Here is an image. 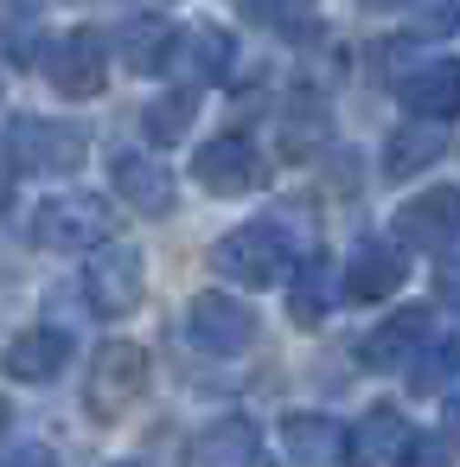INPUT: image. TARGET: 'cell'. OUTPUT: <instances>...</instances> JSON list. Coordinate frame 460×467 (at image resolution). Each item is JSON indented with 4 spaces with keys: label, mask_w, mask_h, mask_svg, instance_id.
Listing matches in <instances>:
<instances>
[{
    "label": "cell",
    "mask_w": 460,
    "mask_h": 467,
    "mask_svg": "<svg viewBox=\"0 0 460 467\" xmlns=\"http://www.w3.org/2000/svg\"><path fill=\"white\" fill-rule=\"evenodd\" d=\"M211 269H224V275L243 282V288H275L281 269H288V237H281L275 224H237V231L218 237Z\"/></svg>",
    "instance_id": "obj_1"
},
{
    "label": "cell",
    "mask_w": 460,
    "mask_h": 467,
    "mask_svg": "<svg viewBox=\"0 0 460 467\" xmlns=\"http://www.w3.org/2000/svg\"><path fill=\"white\" fill-rule=\"evenodd\" d=\"M148 390V352L135 339H109L90 365V416L97 422H116L122 410H135Z\"/></svg>",
    "instance_id": "obj_2"
},
{
    "label": "cell",
    "mask_w": 460,
    "mask_h": 467,
    "mask_svg": "<svg viewBox=\"0 0 460 467\" xmlns=\"http://www.w3.org/2000/svg\"><path fill=\"white\" fill-rule=\"evenodd\" d=\"M109 224L116 218H109V205L97 192H65V199H46L33 212V237L46 250H90V244L109 237Z\"/></svg>",
    "instance_id": "obj_3"
},
{
    "label": "cell",
    "mask_w": 460,
    "mask_h": 467,
    "mask_svg": "<svg viewBox=\"0 0 460 467\" xmlns=\"http://www.w3.org/2000/svg\"><path fill=\"white\" fill-rule=\"evenodd\" d=\"M186 339H192L199 352L230 358V352H243V346L256 339V314H250L243 301H230V295H199V301L186 307Z\"/></svg>",
    "instance_id": "obj_4"
},
{
    "label": "cell",
    "mask_w": 460,
    "mask_h": 467,
    "mask_svg": "<svg viewBox=\"0 0 460 467\" xmlns=\"http://www.w3.org/2000/svg\"><path fill=\"white\" fill-rule=\"evenodd\" d=\"M141 250L135 244H103L97 256H90V269H84V288H90V301H97V314H135V301H141Z\"/></svg>",
    "instance_id": "obj_5"
},
{
    "label": "cell",
    "mask_w": 460,
    "mask_h": 467,
    "mask_svg": "<svg viewBox=\"0 0 460 467\" xmlns=\"http://www.w3.org/2000/svg\"><path fill=\"white\" fill-rule=\"evenodd\" d=\"M7 148L33 173H71V167H84V135L77 129H58V122H39V116H20L7 129Z\"/></svg>",
    "instance_id": "obj_6"
},
{
    "label": "cell",
    "mask_w": 460,
    "mask_h": 467,
    "mask_svg": "<svg viewBox=\"0 0 460 467\" xmlns=\"http://www.w3.org/2000/svg\"><path fill=\"white\" fill-rule=\"evenodd\" d=\"M46 78H52L65 97H97L103 78H109V52H103V39H97L90 26L65 33V39L46 52Z\"/></svg>",
    "instance_id": "obj_7"
},
{
    "label": "cell",
    "mask_w": 460,
    "mask_h": 467,
    "mask_svg": "<svg viewBox=\"0 0 460 467\" xmlns=\"http://www.w3.org/2000/svg\"><path fill=\"white\" fill-rule=\"evenodd\" d=\"M199 186L237 199V192H256L262 186V154L243 141V135H218L199 148Z\"/></svg>",
    "instance_id": "obj_8"
},
{
    "label": "cell",
    "mask_w": 460,
    "mask_h": 467,
    "mask_svg": "<svg viewBox=\"0 0 460 467\" xmlns=\"http://www.w3.org/2000/svg\"><path fill=\"white\" fill-rule=\"evenodd\" d=\"M403 109L415 122H454L460 116V65L454 58H434L422 71L403 78Z\"/></svg>",
    "instance_id": "obj_9"
},
{
    "label": "cell",
    "mask_w": 460,
    "mask_h": 467,
    "mask_svg": "<svg viewBox=\"0 0 460 467\" xmlns=\"http://www.w3.org/2000/svg\"><path fill=\"white\" fill-rule=\"evenodd\" d=\"M65 358H71V333L65 327H33V333H20L7 352H0L7 378H20V384H52L65 371Z\"/></svg>",
    "instance_id": "obj_10"
},
{
    "label": "cell",
    "mask_w": 460,
    "mask_h": 467,
    "mask_svg": "<svg viewBox=\"0 0 460 467\" xmlns=\"http://www.w3.org/2000/svg\"><path fill=\"white\" fill-rule=\"evenodd\" d=\"M109 180H116V192L135 205V212H148V218H167L173 212V173L160 167V161H148V154H116L109 161Z\"/></svg>",
    "instance_id": "obj_11"
},
{
    "label": "cell",
    "mask_w": 460,
    "mask_h": 467,
    "mask_svg": "<svg viewBox=\"0 0 460 467\" xmlns=\"http://www.w3.org/2000/svg\"><path fill=\"white\" fill-rule=\"evenodd\" d=\"M396 231H403V244H415V250H441V244L460 231V192H454V186H434V192L409 199V205L396 212Z\"/></svg>",
    "instance_id": "obj_12"
},
{
    "label": "cell",
    "mask_w": 460,
    "mask_h": 467,
    "mask_svg": "<svg viewBox=\"0 0 460 467\" xmlns=\"http://www.w3.org/2000/svg\"><path fill=\"white\" fill-rule=\"evenodd\" d=\"M230 58H237L230 33H224V26H199V33H186V39H179V52L167 58V71H179L192 90H205V84L230 78Z\"/></svg>",
    "instance_id": "obj_13"
},
{
    "label": "cell",
    "mask_w": 460,
    "mask_h": 467,
    "mask_svg": "<svg viewBox=\"0 0 460 467\" xmlns=\"http://www.w3.org/2000/svg\"><path fill=\"white\" fill-rule=\"evenodd\" d=\"M422 339H428V307H403V314H390V320L358 346V358H364L371 371H403V358H415Z\"/></svg>",
    "instance_id": "obj_14"
},
{
    "label": "cell",
    "mask_w": 460,
    "mask_h": 467,
    "mask_svg": "<svg viewBox=\"0 0 460 467\" xmlns=\"http://www.w3.org/2000/svg\"><path fill=\"white\" fill-rule=\"evenodd\" d=\"M339 282H345V295H352V301H383V295H396V288H403V256H396L390 244H358Z\"/></svg>",
    "instance_id": "obj_15"
},
{
    "label": "cell",
    "mask_w": 460,
    "mask_h": 467,
    "mask_svg": "<svg viewBox=\"0 0 460 467\" xmlns=\"http://www.w3.org/2000/svg\"><path fill=\"white\" fill-rule=\"evenodd\" d=\"M403 454H415V448H409V422H403L396 410H371V416L352 429V461H358V467H396Z\"/></svg>",
    "instance_id": "obj_16"
},
{
    "label": "cell",
    "mask_w": 460,
    "mask_h": 467,
    "mask_svg": "<svg viewBox=\"0 0 460 467\" xmlns=\"http://www.w3.org/2000/svg\"><path fill=\"white\" fill-rule=\"evenodd\" d=\"M288 454L294 461H345L352 454V435L332 416H320V410H294L288 416Z\"/></svg>",
    "instance_id": "obj_17"
},
{
    "label": "cell",
    "mask_w": 460,
    "mask_h": 467,
    "mask_svg": "<svg viewBox=\"0 0 460 467\" xmlns=\"http://www.w3.org/2000/svg\"><path fill=\"white\" fill-rule=\"evenodd\" d=\"M192 454L211 461V467H250V461L262 454V429H256L250 416H224V422H211V429L199 435Z\"/></svg>",
    "instance_id": "obj_18"
},
{
    "label": "cell",
    "mask_w": 460,
    "mask_h": 467,
    "mask_svg": "<svg viewBox=\"0 0 460 467\" xmlns=\"http://www.w3.org/2000/svg\"><path fill=\"white\" fill-rule=\"evenodd\" d=\"M332 288H345V282L332 275V263H326V256H307V263H301V275H294V295H288L294 320H301V327H320V320H326V307H332Z\"/></svg>",
    "instance_id": "obj_19"
},
{
    "label": "cell",
    "mask_w": 460,
    "mask_h": 467,
    "mask_svg": "<svg viewBox=\"0 0 460 467\" xmlns=\"http://www.w3.org/2000/svg\"><path fill=\"white\" fill-rule=\"evenodd\" d=\"M173 26L160 20V14H148V20H128L122 26V58L135 65V71H167V58H173Z\"/></svg>",
    "instance_id": "obj_20"
},
{
    "label": "cell",
    "mask_w": 460,
    "mask_h": 467,
    "mask_svg": "<svg viewBox=\"0 0 460 467\" xmlns=\"http://www.w3.org/2000/svg\"><path fill=\"white\" fill-rule=\"evenodd\" d=\"M192 103H199V90L186 84V90H173V97H160V103H148L141 109V129H148V141H186V129H192Z\"/></svg>",
    "instance_id": "obj_21"
},
{
    "label": "cell",
    "mask_w": 460,
    "mask_h": 467,
    "mask_svg": "<svg viewBox=\"0 0 460 467\" xmlns=\"http://www.w3.org/2000/svg\"><path fill=\"white\" fill-rule=\"evenodd\" d=\"M441 154V122H422V129H409V135H396L390 141V173L403 180V173H422V161H434Z\"/></svg>",
    "instance_id": "obj_22"
},
{
    "label": "cell",
    "mask_w": 460,
    "mask_h": 467,
    "mask_svg": "<svg viewBox=\"0 0 460 467\" xmlns=\"http://www.w3.org/2000/svg\"><path fill=\"white\" fill-rule=\"evenodd\" d=\"M454 371H460V333H447L441 346H428V352L415 358V384H422V390H441Z\"/></svg>",
    "instance_id": "obj_23"
},
{
    "label": "cell",
    "mask_w": 460,
    "mask_h": 467,
    "mask_svg": "<svg viewBox=\"0 0 460 467\" xmlns=\"http://www.w3.org/2000/svg\"><path fill=\"white\" fill-rule=\"evenodd\" d=\"M415 33H454L460 26V0H409Z\"/></svg>",
    "instance_id": "obj_24"
},
{
    "label": "cell",
    "mask_w": 460,
    "mask_h": 467,
    "mask_svg": "<svg viewBox=\"0 0 460 467\" xmlns=\"http://www.w3.org/2000/svg\"><path fill=\"white\" fill-rule=\"evenodd\" d=\"M434 288H441V301H454V307H460V263H441Z\"/></svg>",
    "instance_id": "obj_25"
},
{
    "label": "cell",
    "mask_w": 460,
    "mask_h": 467,
    "mask_svg": "<svg viewBox=\"0 0 460 467\" xmlns=\"http://www.w3.org/2000/svg\"><path fill=\"white\" fill-rule=\"evenodd\" d=\"M14 205V161H0V212Z\"/></svg>",
    "instance_id": "obj_26"
},
{
    "label": "cell",
    "mask_w": 460,
    "mask_h": 467,
    "mask_svg": "<svg viewBox=\"0 0 460 467\" xmlns=\"http://www.w3.org/2000/svg\"><path fill=\"white\" fill-rule=\"evenodd\" d=\"M447 435H454V441H460V397H454V403H447Z\"/></svg>",
    "instance_id": "obj_27"
},
{
    "label": "cell",
    "mask_w": 460,
    "mask_h": 467,
    "mask_svg": "<svg viewBox=\"0 0 460 467\" xmlns=\"http://www.w3.org/2000/svg\"><path fill=\"white\" fill-rule=\"evenodd\" d=\"M0 429H7V403H0Z\"/></svg>",
    "instance_id": "obj_28"
},
{
    "label": "cell",
    "mask_w": 460,
    "mask_h": 467,
    "mask_svg": "<svg viewBox=\"0 0 460 467\" xmlns=\"http://www.w3.org/2000/svg\"><path fill=\"white\" fill-rule=\"evenodd\" d=\"M364 7H390V0H364Z\"/></svg>",
    "instance_id": "obj_29"
}]
</instances>
